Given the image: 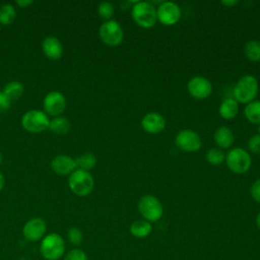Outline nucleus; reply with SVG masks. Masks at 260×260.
<instances>
[{
  "instance_id": "nucleus-1",
  "label": "nucleus",
  "mask_w": 260,
  "mask_h": 260,
  "mask_svg": "<svg viewBox=\"0 0 260 260\" xmlns=\"http://www.w3.org/2000/svg\"><path fill=\"white\" fill-rule=\"evenodd\" d=\"M40 253L45 260H59L66 253L64 238L57 233L47 234L40 243Z\"/></svg>"
},
{
  "instance_id": "nucleus-2",
  "label": "nucleus",
  "mask_w": 260,
  "mask_h": 260,
  "mask_svg": "<svg viewBox=\"0 0 260 260\" xmlns=\"http://www.w3.org/2000/svg\"><path fill=\"white\" fill-rule=\"evenodd\" d=\"M258 89L259 84L255 76L251 74L243 75L238 79L233 88L234 99L238 103L249 104L257 96Z\"/></svg>"
},
{
  "instance_id": "nucleus-3",
  "label": "nucleus",
  "mask_w": 260,
  "mask_h": 260,
  "mask_svg": "<svg viewBox=\"0 0 260 260\" xmlns=\"http://www.w3.org/2000/svg\"><path fill=\"white\" fill-rule=\"evenodd\" d=\"M68 187L73 194L85 197L93 191L94 179L89 172L76 169L68 176Z\"/></svg>"
},
{
  "instance_id": "nucleus-4",
  "label": "nucleus",
  "mask_w": 260,
  "mask_h": 260,
  "mask_svg": "<svg viewBox=\"0 0 260 260\" xmlns=\"http://www.w3.org/2000/svg\"><path fill=\"white\" fill-rule=\"evenodd\" d=\"M135 23L143 28L152 27L157 21L156 7L149 1H136L131 9Z\"/></svg>"
},
{
  "instance_id": "nucleus-5",
  "label": "nucleus",
  "mask_w": 260,
  "mask_h": 260,
  "mask_svg": "<svg viewBox=\"0 0 260 260\" xmlns=\"http://www.w3.org/2000/svg\"><path fill=\"white\" fill-rule=\"evenodd\" d=\"M20 124L26 132L41 133L49 129L50 118L43 110L31 109L21 116Z\"/></svg>"
},
{
  "instance_id": "nucleus-6",
  "label": "nucleus",
  "mask_w": 260,
  "mask_h": 260,
  "mask_svg": "<svg viewBox=\"0 0 260 260\" xmlns=\"http://www.w3.org/2000/svg\"><path fill=\"white\" fill-rule=\"evenodd\" d=\"M228 168L235 174L247 173L252 164V158L249 152L242 147H234L225 154Z\"/></svg>"
},
{
  "instance_id": "nucleus-7",
  "label": "nucleus",
  "mask_w": 260,
  "mask_h": 260,
  "mask_svg": "<svg viewBox=\"0 0 260 260\" xmlns=\"http://www.w3.org/2000/svg\"><path fill=\"white\" fill-rule=\"evenodd\" d=\"M138 211L142 215L143 219L151 222H155L162 216L164 207L158 198L153 195L146 194L140 197L138 201Z\"/></svg>"
},
{
  "instance_id": "nucleus-8",
  "label": "nucleus",
  "mask_w": 260,
  "mask_h": 260,
  "mask_svg": "<svg viewBox=\"0 0 260 260\" xmlns=\"http://www.w3.org/2000/svg\"><path fill=\"white\" fill-rule=\"evenodd\" d=\"M99 36L104 44L110 47H116L122 43L124 32L121 24L117 20L110 19L101 24Z\"/></svg>"
},
{
  "instance_id": "nucleus-9",
  "label": "nucleus",
  "mask_w": 260,
  "mask_h": 260,
  "mask_svg": "<svg viewBox=\"0 0 260 260\" xmlns=\"http://www.w3.org/2000/svg\"><path fill=\"white\" fill-rule=\"evenodd\" d=\"M66 105L67 102L65 95L58 90H52L48 92L43 100V111L48 116H61L66 110Z\"/></svg>"
},
{
  "instance_id": "nucleus-10",
  "label": "nucleus",
  "mask_w": 260,
  "mask_h": 260,
  "mask_svg": "<svg viewBox=\"0 0 260 260\" xmlns=\"http://www.w3.org/2000/svg\"><path fill=\"white\" fill-rule=\"evenodd\" d=\"M46 235L47 222L42 217H31L22 226V236L28 242L41 241Z\"/></svg>"
},
{
  "instance_id": "nucleus-11",
  "label": "nucleus",
  "mask_w": 260,
  "mask_h": 260,
  "mask_svg": "<svg viewBox=\"0 0 260 260\" xmlns=\"http://www.w3.org/2000/svg\"><path fill=\"white\" fill-rule=\"evenodd\" d=\"M157 20L165 25L177 23L181 17V8L173 1H162L156 7Z\"/></svg>"
},
{
  "instance_id": "nucleus-12",
  "label": "nucleus",
  "mask_w": 260,
  "mask_h": 260,
  "mask_svg": "<svg viewBox=\"0 0 260 260\" xmlns=\"http://www.w3.org/2000/svg\"><path fill=\"white\" fill-rule=\"evenodd\" d=\"M176 145L187 152H194L200 149L202 141L197 132L191 129H183L176 135Z\"/></svg>"
},
{
  "instance_id": "nucleus-13",
  "label": "nucleus",
  "mask_w": 260,
  "mask_h": 260,
  "mask_svg": "<svg viewBox=\"0 0 260 260\" xmlns=\"http://www.w3.org/2000/svg\"><path fill=\"white\" fill-rule=\"evenodd\" d=\"M187 89L194 99L205 100L212 92V84L208 78L198 75L188 81Z\"/></svg>"
},
{
  "instance_id": "nucleus-14",
  "label": "nucleus",
  "mask_w": 260,
  "mask_h": 260,
  "mask_svg": "<svg viewBox=\"0 0 260 260\" xmlns=\"http://www.w3.org/2000/svg\"><path fill=\"white\" fill-rule=\"evenodd\" d=\"M50 167L59 176H69L76 170L75 158L67 154H58L52 158Z\"/></svg>"
},
{
  "instance_id": "nucleus-15",
  "label": "nucleus",
  "mask_w": 260,
  "mask_h": 260,
  "mask_svg": "<svg viewBox=\"0 0 260 260\" xmlns=\"http://www.w3.org/2000/svg\"><path fill=\"white\" fill-rule=\"evenodd\" d=\"M141 127L147 133L156 134L165 129L166 119L159 113L149 112L143 116L141 120Z\"/></svg>"
},
{
  "instance_id": "nucleus-16",
  "label": "nucleus",
  "mask_w": 260,
  "mask_h": 260,
  "mask_svg": "<svg viewBox=\"0 0 260 260\" xmlns=\"http://www.w3.org/2000/svg\"><path fill=\"white\" fill-rule=\"evenodd\" d=\"M42 50L44 55L50 60H59L64 53L62 43L54 36H48L43 40Z\"/></svg>"
},
{
  "instance_id": "nucleus-17",
  "label": "nucleus",
  "mask_w": 260,
  "mask_h": 260,
  "mask_svg": "<svg viewBox=\"0 0 260 260\" xmlns=\"http://www.w3.org/2000/svg\"><path fill=\"white\" fill-rule=\"evenodd\" d=\"M214 141L219 148H229L232 146L235 140V136L231 128L226 126L218 127L213 135Z\"/></svg>"
},
{
  "instance_id": "nucleus-18",
  "label": "nucleus",
  "mask_w": 260,
  "mask_h": 260,
  "mask_svg": "<svg viewBox=\"0 0 260 260\" xmlns=\"http://www.w3.org/2000/svg\"><path fill=\"white\" fill-rule=\"evenodd\" d=\"M218 112L220 117L225 120L234 119L239 112V103L234 98L224 99L219 105Z\"/></svg>"
},
{
  "instance_id": "nucleus-19",
  "label": "nucleus",
  "mask_w": 260,
  "mask_h": 260,
  "mask_svg": "<svg viewBox=\"0 0 260 260\" xmlns=\"http://www.w3.org/2000/svg\"><path fill=\"white\" fill-rule=\"evenodd\" d=\"M70 129L71 123L67 118L63 116H57L53 117V119H50L49 130L51 132L58 135H65L70 131Z\"/></svg>"
},
{
  "instance_id": "nucleus-20",
  "label": "nucleus",
  "mask_w": 260,
  "mask_h": 260,
  "mask_svg": "<svg viewBox=\"0 0 260 260\" xmlns=\"http://www.w3.org/2000/svg\"><path fill=\"white\" fill-rule=\"evenodd\" d=\"M2 91L12 103L21 98L24 92V85L18 80H11L4 85Z\"/></svg>"
},
{
  "instance_id": "nucleus-21",
  "label": "nucleus",
  "mask_w": 260,
  "mask_h": 260,
  "mask_svg": "<svg viewBox=\"0 0 260 260\" xmlns=\"http://www.w3.org/2000/svg\"><path fill=\"white\" fill-rule=\"evenodd\" d=\"M151 223L145 219H137L130 224V234L135 238H145L151 233Z\"/></svg>"
},
{
  "instance_id": "nucleus-22",
  "label": "nucleus",
  "mask_w": 260,
  "mask_h": 260,
  "mask_svg": "<svg viewBox=\"0 0 260 260\" xmlns=\"http://www.w3.org/2000/svg\"><path fill=\"white\" fill-rule=\"evenodd\" d=\"M244 115L250 123L260 125V100H254L247 104L244 109Z\"/></svg>"
},
{
  "instance_id": "nucleus-23",
  "label": "nucleus",
  "mask_w": 260,
  "mask_h": 260,
  "mask_svg": "<svg viewBox=\"0 0 260 260\" xmlns=\"http://www.w3.org/2000/svg\"><path fill=\"white\" fill-rule=\"evenodd\" d=\"M75 164H76V169H80L83 171L89 172L91 169H93L96 165V157L95 155L90 152H84L81 155L75 157Z\"/></svg>"
},
{
  "instance_id": "nucleus-24",
  "label": "nucleus",
  "mask_w": 260,
  "mask_h": 260,
  "mask_svg": "<svg viewBox=\"0 0 260 260\" xmlns=\"http://www.w3.org/2000/svg\"><path fill=\"white\" fill-rule=\"evenodd\" d=\"M16 18V9L10 3H4L0 5V24L9 25Z\"/></svg>"
},
{
  "instance_id": "nucleus-25",
  "label": "nucleus",
  "mask_w": 260,
  "mask_h": 260,
  "mask_svg": "<svg viewBox=\"0 0 260 260\" xmlns=\"http://www.w3.org/2000/svg\"><path fill=\"white\" fill-rule=\"evenodd\" d=\"M244 54L251 61H259L260 60V42L256 40L248 41L244 45Z\"/></svg>"
},
{
  "instance_id": "nucleus-26",
  "label": "nucleus",
  "mask_w": 260,
  "mask_h": 260,
  "mask_svg": "<svg viewBox=\"0 0 260 260\" xmlns=\"http://www.w3.org/2000/svg\"><path fill=\"white\" fill-rule=\"evenodd\" d=\"M205 158L210 165L219 166L225 159V153L219 147H212L207 150Z\"/></svg>"
},
{
  "instance_id": "nucleus-27",
  "label": "nucleus",
  "mask_w": 260,
  "mask_h": 260,
  "mask_svg": "<svg viewBox=\"0 0 260 260\" xmlns=\"http://www.w3.org/2000/svg\"><path fill=\"white\" fill-rule=\"evenodd\" d=\"M115 12V7L113 3L109 1H103L98 5V14L100 15L101 18L107 20H110L112 16L114 15Z\"/></svg>"
},
{
  "instance_id": "nucleus-28",
  "label": "nucleus",
  "mask_w": 260,
  "mask_h": 260,
  "mask_svg": "<svg viewBox=\"0 0 260 260\" xmlns=\"http://www.w3.org/2000/svg\"><path fill=\"white\" fill-rule=\"evenodd\" d=\"M67 240L72 246H79L83 241V233L77 226H71L67 231Z\"/></svg>"
},
{
  "instance_id": "nucleus-29",
  "label": "nucleus",
  "mask_w": 260,
  "mask_h": 260,
  "mask_svg": "<svg viewBox=\"0 0 260 260\" xmlns=\"http://www.w3.org/2000/svg\"><path fill=\"white\" fill-rule=\"evenodd\" d=\"M63 260H88V258L83 250L79 248H73L65 253Z\"/></svg>"
},
{
  "instance_id": "nucleus-30",
  "label": "nucleus",
  "mask_w": 260,
  "mask_h": 260,
  "mask_svg": "<svg viewBox=\"0 0 260 260\" xmlns=\"http://www.w3.org/2000/svg\"><path fill=\"white\" fill-rule=\"evenodd\" d=\"M247 146L251 152L260 153V133L252 135L247 142Z\"/></svg>"
},
{
  "instance_id": "nucleus-31",
  "label": "nucleus",
  "mask_w": 260,
  "mask_h": 260,
  "mask_svg": "<svg viewBox=\"0 0 260 260\" xmlns=\"http://www.w3.org/2000/svg\"><path fill=\"white\" fill-rule=\"evenodd\" d=\"M250 193H251L252 198L256 202L260 203V179L253 182V184L251 185V188H250Z\"/></svg>"
},
{
  "instance_id": "nucleus-32",
  "label": "nucleus",
  "mask_w": 260,
  "mask_h": 260,
  "mask_svg": "<svg viewBox=\"0 0 260 260\" xmlns=\"http://www.w3.org/2000/svg\"><path fill=\"white\" fill-rule=\"evenodd\" d=\"M11 106L10 100L3 93L2 90H0V114L6 112Z\"/></svg>"
},
{
  "instance_id": "nucleus-33",
  "label": "nucleus",
  "mask_w": 260,
  "mask_h": 260,
  "mask_svg": "<svg viewBox=\"0 0 260 260\" xmlns=\"http://www.w3.org/2000/svg\"><path fill=\"white\" fill-rule=\"evenodd\" d=\"M15 4L21 8H26L27 6L32 4V1L31 0H17V1H15Z\"/></svg>"
},
{
  "instance_id": "nucleus-34",
  "label": "nucleus",
  "mask_w": 260,
  "mask_h": 260,
  "mask_svg": "<svg viewBox=\"0 0 260 260\" xmlns=\"http://www.w3.org/2000/svg\"><path fill=\"white\" fill-rule=\"evenodd\" d=\"M222 5H224V6H231V7H233V6H235V5H237L238 3H239V1L238 0H222L221 2H220Z\"/></svg>"
},
{
  "instance_id": "nucleus-35",
  "label": "nucleus",
  "mask_w": 260,
  "mask_h": 260,
  "mask_svg": "<svg viewBox=\"0 0 260 260\" xmlns=\"http://www.w3.org/2000/svg\"><path fill=\"white\" fill-rule=\"evenodd\" d=\"M4 185H5V178H4L3 174L0 172V193L4 188Z\"/></svg>"
},
{
  "instance_id": "nucleus-36",
  "label": "nucleus",
  "mask_w": 260,
  "mask_h": 260,
  "mask_svg": "<svg viewBox=\"0 0 260 260\" xmlns=\"http://www.w3.org/2000/svg\"><path fill=\"white\" fill-rule=\"evenodd\" d=\"M256 224H257L258 229L260 230V211L258 212V214H257V216H256Z\"/></svg>"
},
{
  "instance_id": "nucleus-37",
  "label": "nucleus",
  "mask_w": 260,
  "mask_h": 260,
  "mask_svg": "<svg viewBox=\"0 0 260 260\" xmlns=\"http://www.w3.org/2000/svg\"><path fill=\"white\" fill-rule=\"evenodd\" d=\"M1 162H2V154L0 152V165H1Z\"/></svg>"
},
{
  "instance_id": "nucleus-38",
  "label": "nucleus",
  "mask_w": 260,
  "mask_h": 260,
  "mask_svg": "<svg viewBox=\"0 0 260 260\" xmlns=\"http://www.w3.org/2000/svg\"><path fill=\"white\" fill-rule=\"evenodd\" d=\"M0 30H1V24H0Z\"/></svg>"
}]
</instances>
